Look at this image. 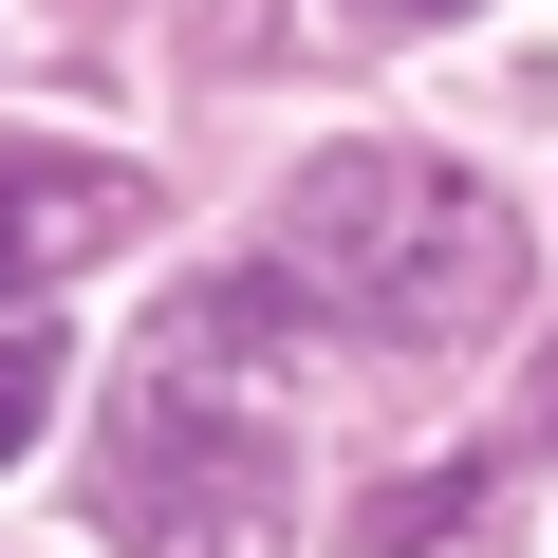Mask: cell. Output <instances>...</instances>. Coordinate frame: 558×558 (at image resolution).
Returning a JSON list of instances; mask_svg holds the SVG:
<instances>
[{"label": "cell", "instance_id": "1", "mask_svg": "<svg viewBox=\"0 0 558 558\" xmlns=\"http://www.w3.org/2000/svg\"><path fill=\"white\" fill-rule=\"evenodd\" d=\"M279 279H299L317 317L428 354V336L502 317V205L465 168H428V149H317L299 205H279Z\"/></svg>", "mask_w": 558, "mask_h": 558}, {"label": "cell", "instance_id": "2", "mask_svg": "<svg viewBox=\"0 0 558 558\" xmlns=\"http://www.w3.org/2000/svg\"><path fill=\"white\" fill-rule=\"evenodd\" d=\"M131 223H149V168H112V149H0V317H38Z\"/></svg>", "mask_w": 558, "mask_h": 558}, {"label": "cell", "instance_id": "3", "mask_svg": "<svg viewBox=\"0 0 558 558\" xmlns=\"http://www.w3.org/2000/svg\"><path fill=\"white\" fill-rule=\"evenodd\" d=\"M465 521H484V484H447V465H428V484H391V502H373L354 539H373V558H447Z\"/></svg>", "mask_w": 558, "mask_h": 558}, {"label": "cell", "instance_id": "4", "mask_svg": "<svg viewBox=\"0 0 558 558\" xmlns=\"http://www.w3.org/2000/svg\"><path fill=\"white\" fill-rule=\"evenodd\" d=\"M57 373H75V354H57L38 317H0V465H20V447L57 428Z\"/></svg>", "mask_w": 558, "mask_h": 558}, {"label": "cell", "instance_id": "5", "mask_svg": "<svg viewBox=\"0 0 558 558\" xmlns=\"http://www.w3.org/2000/svg\"><path fill=\"white\" fill-rule=\"evenodd\" d=\"M354 20H465V0H354Z\"/></svg>", "mask_w": 558, "mask_h": 558}]
</instances>
